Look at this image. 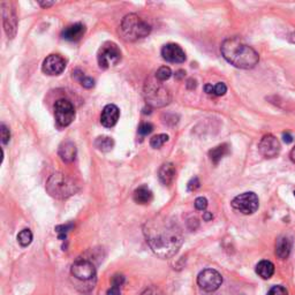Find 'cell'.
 I'll return each instance as SVG.
<instances>
[{"instance_id":"28","label":"cell","mask_w":295,"mask_h":295,"mask_svg":"<svg viewBox=\"0 0 295 295\" xmlns=\"http://www.w3.org/2000/svg\"><path fill=\"white\" fill-rule=\"evenodd\" d=\"M74 227L73 224H66V225H59V226L56 227V231L58 234H59V239L65 240L66 239V234L67 232L71 230V228Z\"/></svg>"},{"instance_id":"23","label":"cell","mask_w":295,"mask_h":295,"mask_svg":"<svg viewBox=\"0 0 295 295\" xmlns=\"http://www.w3.org/2000/svg\"><path fill=\"white\" fill-rule=\"evenodd\" d=\"M95 146L99 151H103V153H108V151H111L112 149H113L114 141L108 136H99V137L96 138Z\"/></svg>"},{"instance_id":"9","label":"cell","mask_w":295,"mask_h":295,"mask_svg":"<svg viewBox=\"0 0 295 295\" xmlns=\"http://www.w3.org/2000/svg\"><path fill=\"white\" fill-rule=\"evenodd\" d=\"M71 272L79 280L88 281L91 280L92 278H95L96 266L89 258L79 257L73 263Z\"/></svg>"},{"instance_id":"39","label":"cell","mask_w":295,"mask_h":295,"mask_svg":"<svg viewBox=\"0 0 295 295\" xmlns=\"http://www.w3.org/2000/svg\"><path fill=\"white\" fill-rule=\"evenodd\" d=\"M282 138H284V142H286V143H292L293 142V136L289 133L282 134Z\"/></svg>"},{"instance_id":"1","label":"cell","mask_w":295,"mask_h":295,"mask_svg":"<svg viewBox=\"0 0 295 295\" xmlns=\"http://www.w3.org/2000/svg\"><path fill=\"white\" fill-rule=\"evenodd\" d=\"M143 233L151 250L161 258H171L184 243V236L179 226L172 220L155 218L146 221Z\"/></svg>"},{"instance_id":"29","label":"cell","mask_w":295,"mask_h":295,"mask_svg":"<svg viewBox=\"0 0 295 295\" xmlns=\"http://www.w3.org/2000/svg\"><path fill=\"white\" fill-rule=\"evenodd\" d=\"M226 91H227V87L226 84L223 82H219L216 85H213V95L215 96H224L225 94H226Z\"/></svg>"},{"instance_id":"45","label":"cell","mask_w":295,"mask_h":295,"mask_svg":"<svg viewBox=\"0 0 295 295\" xmlns=\"http://www.w3.org/2000/svg\"><path fill=\"white\" fill-rule=\"evenodd\" d=\"M288 40H289L290 43H293V44H295V33H293V34H290V35H289Z\"/></svg>"},{"instance_id":"25","label":"cell","mask_w":295,"mask_h":295,"mask_svg":"<svg viewBox=\"0 0 295 295\" xmlns=\"http://www.w3.org/2000/svg\"><path fill=\"white\" fill-rule=\"evenodd\" d=\"M74 76H75L76 79L79 80V82L81 83V85H82V87H84V88L90 89L95 85V81L92 80L91 77L85 76L84 73H82V72L76 71L75 73H74Z\"/></svg>"},{"instance_id":"7","label":"cell","mask_w":295,"mask_h":295,"mask_svg":"<svg viewBox=\"0 0 295 295\" xmlns=\"http://www.w3.org/2000/svg\"><path fill=\"white\" fill-rule=\"evenodd\" d=\"M231 204L234 210L241 212L242 215H253L257 211L259 201L255 193L248 192L234 197Z\"/></svg>"},{"instance_id":"24","label":"cell","mask_w":295,"mask_h":295,"mask_svg":"<svg viewBox=\"0 0 295 295\" xmlns=\"http://www.w3.org/2000/svg\"><path fill=\"white\" fill-rule=\"evenodd\" d=\"M33 241V233L28 228L26 230H22L18 234V242L21 244L22 247H28Z\"/></svg>"},{"instance_id":"41","label":"cell","mask_w":295,"mask_h":295,"mask_svg":"<svg viewBox=\"0 0 295 295\" xmlns=\"http://www.w3.org/2000/svg\"><path fill=\"white\" fill-rule=\"evenodd\" d=\"M203 219H204L205 221H210V220L213 219V215H212L211 212H204Z\"/></svg>"},{"instance_id":"3","label":"cell","mask_w":295,"mask_h":295,"mask_svg":"<svg viewBox=\"0 0 295 295\" xmlns=\"http://www.w3.org/2000/svg\"><path fill=\"white\" fill-rule=\"evenodd\" d=\"M80 186L67 174L54 173L46 182V192L57 200H66L79 192Z\"/></svg>"},{"instance_id":"40","label":"cell","mask_w":295,"mask_h":295,"mask_svg":"<svg viewBox=\"0 0 295 295\" xmlns=\"http://www.w3.org/2000/svg\"><path fill=\"white\" fill-rule=\"evenodd\" d=\"M204 90L208 95H213V85L212 84H205Z\"/></svg>"},{"instance_id":"5","label":"cell","mask_w":295,"mask_h":295,"mask_svg":"<svg viewBox=\"0 0 295 295\" xmlns=\"http://www.w3.org/2000/svg\"><path fill=\"white\" fill-rule=\"evenodd\" d=\"M97 60H98L100 68L107 69L120 63V60H121V51H120V49L115 43L106 42L98 50Z\"/></svg>"},{"instance_id":"14","label":"cell","mask_w":295,"mask_h":295,"mask_svg":"<svg viewBox=\"0 0 295 295\" xmlns=\"http://www.w3.org/2000/svg\"><path fill=\"white\" fill-rule=\"evenodd\" d=\"M162 56L166 61L172 64H182L186 61V53L181 46L170 43L163 46Z\"/></svg>"},{"instance_id":"38","label":"cell","mask_w":295,"mask_h":295,"mask_svg":"<svg viewBox=\"0 0 295 295\" xmlns=\"http://www.w3.org/2000/svg\"><path fill=\"white\" fill-rule=\"evenodd\" d=\"M196 80H194V79H189L188 81H187V88L188 89H190V90H193V89H195L196 88Z\"/></svg>"},{"instance_id":"44","label":"cell","mask_w":295,"mask_h":295,"mask_svg":"<svg viewBox=\"0 0 295 295\" xmlns=\"http://www.w3.org/2000/svg\"><path fill=\"white\" fill-rule=\"evenodd\" d=\"M289 157H290V161L295 163V146L292 149V151H290L289 154Z\"/></svg>"},{"instance_id":"36","label":"cell","mask_w":295,"mask_h":295,"mask_svg":"<svg viewBox=\"0 0 295 295\" xmlns=\"http://www.w3.org/2000/svg\"><path fill=\"white\" fill-rule=\"evenodd\" d=\"M123 282H125V277L121 274H115L112 277V285H115V286H120L121 287Z\"/></svg>"},{"instance_id":"8","label":"cell","mask_w":295,"mask_h":295,"mask_svg":"<svg viewBox=\"0 0 295 295\" xmlns=\"http://www.w3.org/2000/svg\"><path fill=\"white\" fill-rule=\"evenodd\" d=\"M54 115L60 127L69 126L75 118V110L68 99H58L54 104Z\"/></svg>"},{"instance_id":"42","label":"cell","mask_w":295,"mask_h":295,"mask_svg":"<svg viewBox=\"0 0 295 295\" xmlns=\"http://www.w3.org/2000/svg\"><path fill=\"white\" fill-rule=\"evenodd\" d=\"M40 5L44 9H48V7L54 5V2H40Z\"/></svg>"},{"instance_id":"4","label":"cell","mask_w":295,"mask_h":295,"mask_svg":"<svg viewBox=\"0 0 295 295\" xmlns=\"http://www.w3.org/2000/svg\"><path fill=\"white\" fill-rule=\"evenodd\" d=\"M151 32L150 25L142 20L136 14H129L123 18L120 25V34L123 40L128 42H135L146 37Z\"/></svg>"},{"instance_id":"20","label":"cell","mask_w":295,"mask_h":295,"mask_svg":"<svg viewBox=\"0 0 295 295\" xmlns=\"http://www.w3.org/2000/svg\"><path fill=\"white\" fill-rule=\"evenodd\" d=\"M134 201L137 204H149L154 199L153 192L146 187V186H141L134 192Z\"/></svg>"},{"instance_id":"34","label":"cell","mask_w":295,"mask_h":295,"mask_svg":"<svg viewBox=\"0 0 295 295\" xmlns=\"http://www.w3.org/2000/svg\"><path fill=\"white\" fill-rule=\"evenodd\" d=\"M201 187V182L199 180V178H193L192 180H190L188 182L187 185V189L189 190V192H195V190H197Z\"/></svg>"},{"instance_id":"43","label":"cell","mask_w":295,"mask_h":295,"mask_svg":"<svg viewBox=\"0 0 295 295\" xmlns=\"http://www.w3.org/2000/svg\"><path fill=\"white\" fill-rule=\"evenodd\" d=\"M185 75H186V72L185 71H178L176 73V77H177L178 80H180V79H182V77H185Z\"/></svg>"},{"instance_id":"35","label":"cell","mask_w":295,"mask_h":295,"mask_svg":"<svg viewBox=\"0 0 295 295\" xmlns=\"http://www.w3.org/2000/svg\"><path fill=\"white\" fill-rule=\"evenodd\" d=\"M141 295H165L162 289H159L156 286L147 287V288Z\"/></svg>"},{"instance_id":"11","label":"cell","mask_w":295,"mask_h":295,"mask_svg":"<svg viewBox=\"0 0 295 295\" xmlns=\"http://www.w3.org/2000/svg\"><path fill=\"white\" fill-rule=\"evenodd\" d=\"M3 22L6 35L9 38H14L18 29V18L11 3H2Z\"/></svg>"},{"instance_id":"19","label":"cell","mask_w":295,"mask_h":295,"mask_svg":"<svg viewBox=\"0 0 295 295\" xmlns=\"http://www.w3.org/2000/svg\"><path fill=\"white\" fill-rule=\"evenodd\" d=\"M292 250V241L287 236H280L275 243V255L278 258L286 259Z\"/></svg>"},{"instance_id":"46","label":"cell","mask_w":295,"mask_h":295,"mask_svg":"<svg viewBox=\"0 0 295 295\" xmlns=\"http://www.w3.org/2000/svg\"><path fill=\"white\" fill-rule=\"evenodd\" d=\"M294 196H295V192H294Z\"/></svg>"},{"instance_id":"30","label":"cell","mask_w":295,"mask_h":295,"mask_svg":"<svg viewBox=\"0 0 295 295\" xmlns=\"http://www.w3.org/2000/svg\"><path fill=\"white\" fill-rule=\"evenodd\" d=\"M0 133H2V143L3 144H7L11 139V133L9 128L4 125V123L0 126Z\"/></svg>"},{"instance_id":"15","label":"cell","mask_w":295,"mask_h":295,"mask_svg":"<svg viewBox=\"0 0 295 295\" xmlns=\"http://www.w3.org/2000/svg\"><path fill=\"white\" fill-rule=\"evenodd\" d=\"M120 116V111L118 106L114 104H108L103 108L102 114H100V122L104 127L111 128L116 125Z\"/></svg>"},{"instance_id":"12","label":"cell","mask_w":295,"mask_h":295,"mask_svg":"<svg viewBox=\"0 0 295 295\" xmlns=\"http://www.w3.org/2000/svg\"><path fill=\"white\" fill-rule=\"evenodd\" d=\"M258 150L263 157L265 158H274L280 154L281 145L279 143L278 138L273 135L267 134L263 136L258 144Z\"/></svg>"},{"instance_id":"18","label":"cell","mask_w":295,"mask_h":295,"mask_svg":"<svg viewBox=\"0 0 295 295\" xmlns=\"http://www.w3.org/2000/svg\"><path fill=\"white\" fill-rule=\"evenodd\" d=\"M59 157L65 163H72L76 157V146L71 141H65L59 146Z\"/></svg>"},{"instance_id":"26","label":"cell","mask_w":295,"mask_h":295,"mask_svg":"<svg viewBox=\"0 0 295 295\" xmlns=\"http://www.w3.org/2000/svg\"><path fill=\"white\" fill-rule=\"evenodd\" d=\"M168 141H169V135L159 134L150 139V145L153 146L154 149H159V147H162Z\"/></svg>"},{"instance_id":"2","label":"cell","mask_w":295,"mask_h":295,"mask_svg":"<svg viewBox=\"0 0 295 295\" xmlns=\"http://www.w3.org/2000/svg\"><path fill=\"white\" fill-rule=\"evenodd\" d=\"M220 51L227 63L240 69L254 68L259 61L258 53L236 37L225 40L220 46Z\"/></svg>"},{"instance_id":"16","label":"cell","mask_w":295,"mask_h":295,"mask_svg":"<svg viewBox=\"0 0 295 295\" xmlns=\"http://www.w3.org/2000/svg\"><path fill=\"white\" fill-rule=\"evenodd\" d=\"M85 34V26L83 23H74V25H71L63 30L61 33V37L64 38L66 41L69 42H77L80 41L81 38L83 37V35Z\"/></svg>"},{"instance_id":"32","label":"cell","mask_w":295,"mask_h":295,"mask_svg":"<svg viewBox=\"0 0 295 295\" xmlns=\"http://www.w3.org/2000/svg\"><path fill=\"white\" fill-rule=\"evenodd\" d=\"M266 295H288V292L284 286H273Z\"/></svg>"},{"instance_id":"10","label":"cell","mask_w":295,"mask_h":295,"mask_svg":"<svg viewBox=\"0 0 295 295\" xmlns=\"http://www.w3.org/2000/svg\"><path fill=\"white\" fill-rule=\"evenodd\" d=\"M197 284L205 292H215L223 284V277L218 271L205 269L197 277Z\"/></svg>"},{"instance_id":"6","label":"cell","mask_w":295,"mask_h":295,"mask_svg":"<svg viewBox=\"0 0 295 295\" xmlns=\"http://www.w3.org/2000/svg\"><path fill=\"white\" fill-rule=\"evenodd\" d=\"M144 94L146 103L153 106H164L170 102V94L168 89L163 87L161 83L156 82H146Z\"/></svg>"},{"instance_id":"31","label":"cell","mask_w":295,"mask_h":295,"mask_svg":"<svg viewBox=\"0 0 295 295\" xmlns=\"http://www.w3.org/2000/svg\"><path fill=\"white\" fill-rule=\"evenodd\" d=\"M154 130V126L150 122H142L138 127V133L141 135H149Z\"/></svg>"},{"instance_id":"37","label":"cell","mask_w":295,"mask_h":295,"mask_svg":"<svg viewBox=\"0 0 295 295\" xmlns=\"http://www.w3.org/2000/svg\"><path fill=\"white\" fill-rule=\"evenodd\" d=\"M107 295H121V292H120V286L112 285L111 288L107 290Z\"/></svg>"},{"instance_id":"13","label":"cell","mask_w":295,"mask_h":295,"mask_svg":"<svg viewBox=\"0 0 295 295\" xmlns=\"http://www.w3.org/2000/svg\"><path fill=\"white\" fill-rule=\"evenodd\" d=\"M66 68V61L59 54H51L46 59L43 61L42 71L46 75L54 76L59 75L63 73Z\"/></svg>"},{"instance_id":"21","label":"cell","mask_w":295,"mask_h":295,"mask_svg":"<svg viewBox=\"0 0 295 295\" xmlns=\"http://www.w3.org/2000/svg\"><path fill=\"white\" fill-rule=\"evenodd\" d=\"M256 273L262 279H270L274 273V265L270 261H261L256 265Z\"/></svg>"},{"instance_id":"17","label":"cell","mask_w":295,"mask_h":295,"mask_svg":"<svg viewBox=\"0 0 295 295\" xmlns=\"http://www.w3.org/2000/svg\"><path fill=\"white\" fill-rule=\"evenodd\" d=\"M177 171L172 163H165L161 166L158 172V178L164 186H171L176 179Z\"/></svg>"},{"instance_id":"33","label":"cell","mask_w":295,"mask_h":295,"mask_svg":"<svg viewBox=\"0 0 295 295\" xmlns=\"http://www.w3.org/2000/svg\"><path fill=\"white\" fill-rule=\"evenodd\" d=\"M195 208L200 211H204L208 208V201L205 197H197L195 200Z\"/></svg>"},{"instance_id":"27","label":"cell","mask_w":295,"mask_h":295,"mask_svg":"<svg viewBox=\"0 0 295 295\" xmlns=\"http://www.w3.org/2000/svg\"><path fill=\"white\" fill-rule=\"evenodd\" d=\"M171 76H172V71H171L170 67H166V66H163L156 72V79L161 81V82L169 80Z\"/></svg>"},{"instance_id":"22","label":"cell","mask_w":295,"mask_h":295,"mask_svg":"<svg viewBox=\"0 0 295 295\" xmlns=\"http://www.w3.org/2000/svg\"><path fill=\"white\" fill-rule=\"evenodd\" d=\"M228 153H230V145L224 143V144L213 147V149L209 151V157H210L213 164L217 165L220 162V159L228 155Z\"/></svg>"}]
</instances>
